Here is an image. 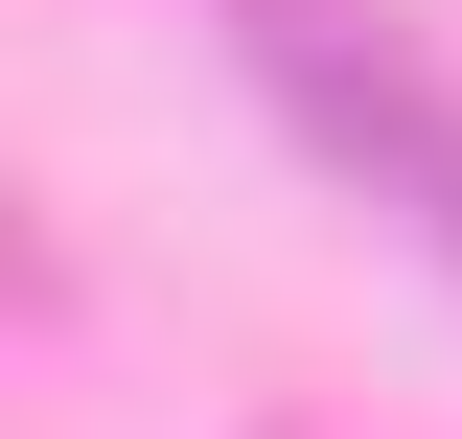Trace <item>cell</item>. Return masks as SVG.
<instances>
[{
	"instance_id": "6da1fadb",
	"label": "cell",
	"mask_w": 462,
	"mask_h": 439,
	"mask_svg": "<svg viewBox=\"0 0 462 439\" xmlns=\"http://www.w3.org/2000/svg\"><path fill=\"white\" fill-rule=\"evenodd\" d=\"M231 47H254V93H278L300 139H324V163H346L370 209L416 231V255L462 277V93L416 70V23H393V0H231Z\"/></svg>"
}]
</instances>
